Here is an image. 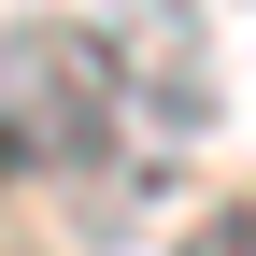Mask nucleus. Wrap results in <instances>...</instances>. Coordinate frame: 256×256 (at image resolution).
Masks as SVG:
<instances>
[{"label": "nucleus", "mask_w": 256, "mask_h": 256, "mask_svg": "<svg viewBox=\"0 0 256 256\" xmlns=\"http://www.w3.org/2000/svg\"><path fill=\"white\" fill-rule=\"evenodd\" d=\"M114 128L128 114V57H114V14H43L0 43V171H114Z\"/></svg>", "instance_id": "nucleus-1"}]
</instances>
